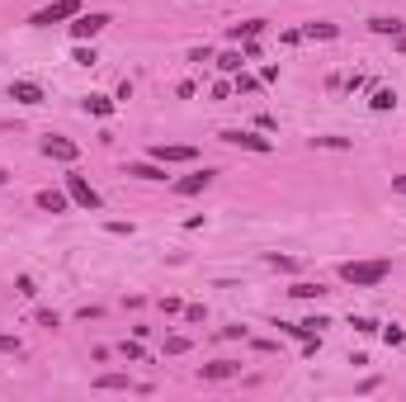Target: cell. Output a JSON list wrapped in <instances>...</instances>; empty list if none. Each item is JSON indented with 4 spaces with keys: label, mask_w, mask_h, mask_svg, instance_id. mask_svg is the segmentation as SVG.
Instances as JSON below:
<instances>
[{
    "label": "cell",
    "mask_w": 406,
    "mask_h": 402,
    "mask_svg": "<svg viewBox=\"0 0 406 402\" xmlns=\"http://www.w3.org/2000/svg\"><path fill=\"white\" fill-rule=\"evenodd\" d=\"M335 34H340L335 24H303V38H321V43H331Z\"/></svg>",
    "instance_id": "e0dca14e"
},
{
    "label": "cell",
    "mask_w": 406,
    "mask_h": 402,
    "mask_svg": "<svg viewBox=\"0 0 406 402\" xmlns=\"http://www.w3.org/2000/svg\"><path fill=\"white\" fill-rule=\"evenodd\" d=\"M95 388H104V393H128V388H137V383L128 379V374H99Z\"/></svg>",
    "instance_id": "5bb4252c"
},
{
    "label": "cell",
    "mask_w": 406,
    "mask_h": 402,
    "mask_svg": "<svg viewBox=\"0 0 406 402\" xmlns=\"http://www.w3.org/2000/svg\"><path fill=\"white\" fill-rule=\"evenodd\" d=\"M354 331H364V336H373V331H378V322H373V317H354Z\"/></svg>",
    "instance_id": "4316f807"
},
{
    "label": "cell",
    "mask_w": 406,
    "mask_h": 402,
    "mask_svg": "<svg viewBox=\"0 0 406 402\" xmlns=\"http://www.w3.org/2000/svg\"><path fill=\"white\" fill-rule=\"evenodd\" d=\"M383 341H387V345H402L406 331H402V326H383Z\"/></svg>",
    "instance_id": "484cf974"
},
{
    "label": "cell",
    "mask_w": 406,
    "mask_h": 402,
    "mask_svg": "<svg viewBox=\"0 0 406 402\" xmlns=\"http://www.w3.org/2000/svg\"><path fill=\"white\" fill-rule=\"evenodd\" d=\"M128 175H137V180H147V185H161L166 180V166H161V161H133Z\"/></svg>",
    "instance_id": "8fae6325"
},
{
    "label": "cell",
    "mask_w": 406,
    "mask_h": 402,
    "mask_svg": "<svg viewBox=\"0 0 406 402\" xmlns=\"http://www.w3.org/2000/svg\"><path fill=\"white\" fill-rule=\"evenodd\" d=\"M289 294H293V299H326V289H321V284H307V280H303V284H293Z\"/></svg>",
    "instance_id": "ffe728a7"
},
{
    "label": "cell",
    "mask_w": 406,
    "mask_h": 402,
    "mask_svg": "<svg viewBox=\"0 0 406 402\" xmlns=\"http://www.w3.org/2000/svg\"><path fill=\"white\" fill-rule=\"evenodd\" d=\"M5 180H10V175H5V171H0V185H5Z\"/></svg>",
    "instance_id": "d6a6232c"
},
{
    "label": "cell",
    "mask_w": 406,
    "mask_h": 402,
    "mask_svg": "<svg viewBox=\"0 0 406 402\" xmlns=\"http://www.w3.org/2000/svg\"><path fill=\"white\" fill-rule=\"evenodd\" d=\"M189 336H180V331H175V336H166V355H189Z\"/></svg>",
    "instance_id": "44dd1931"
},
{
    "label": "cell",
    "mask_w": 406,
    "mask_h": 402,
    "mask_svg": "<svg viewBox=\"0 0 406 402\" xmlns=\"http://www.w3.org/2000/svg\"><path fill=\"white\" fill-rule=\"evenodd\" d=\"M217 138L227 142V147H241V152H260V157H265V152H274V142H270V138H260V133H246V128H222Z\"/></svg>",
    "instance_id": "277c9868"
},
{
    "label": "cell",
    "mask_w": 406,
    "mask_h": 402,
    "mask_svg": "<svg viewBox=\"0 0 406 402\" xmlns=\"http://www.w3.org/2000/svg\"><path fill=\"white\" fill-rule=\"evenodd\" d=\"M373 114H387V109H392V104H397V95H392V90H387V85H378V90H373Z\"/></svg>",
    "instance_id": "ac0fdd59"
},
{
    "label": "cell",
    "mask_w": 406,
    "mask_h": 402,
    "mask_svg": "<svg viewBox=\"0 0 406 402\" xmlns=\"http://www.w3.org/2000/svg\"><path fill=\"white\" fill-rule=\"evenodd\" d=\"M312 147H326V152H345V138H312Z\"/></svg>",
    "instance_id": "603a6c76"
},
{
    "label": "cell",
    "mask_w": 406,
    "mask_h": 402,
    "mask_svg": "<svg viewBox=\"0 0 406 402\" xmlns=\"http://www.w3.org/2000/svg\"><path fill=\"white\" fill-rule=\"evenodd\" d=\"M38 326H48V331H52V326H61V317L52 313V308H38Z\"/></svg>",
    "instance_id": "cb8c5ba5"
},
{
    "label": "cell",
    "mask_w": 406,
    "mask_h": 402,
    "mask_svg": "<svg viewBox=\"0 0 406 402\" xmlns=\"http://www.w3.org/2000/svg\"><path fill=\"white\" fill-rule=\"evenodd\" d=\"M368 29H373V34H383V38H397V34H406V24H402V20H387V15L368 20Z\"/></svg>",
    "instance_id": "9a60e30c"
},
{
    "label": "cell",
    "mask_w": 406,
    "mask_h": 402,
    "mask_svg": "<svg viewBox=\"0 0 406 402\" xmlns=\"http://www.w3.org/2000/svg\"><path fill=\"white\" fill-rule=\"evenodd\" d=\"M392 189H397V194H406V175H392Z\"/></svg>",
    "instance_id": "4dcf8cb0"
},
{
    "label": "cell",
    "mask_w": 406,
    "mask_h": 402,
    "mask_svg": "<svg viewBox=\"0 0 406 402\" xmlns=\"http://www.w3.org/2000/svg\"><path fill=\"white\" fill-rule=\"evenodd\" d=\"M232 90H241V95H255V90H260V80L246 76V71H236V85H232Z\"/></svg>",
    "instance_id": "7402d4cb"
},
{
    "label": "cell",
    "mask_w": 406,
    "mask_h": 402,
    "mask_svg": "<svg viewBox=\"0 0 406 402\" xmlns=\"http://www.w3.org/2000/svg\"><path fill=\"white\" fill-rule=\"evenodd\" d=\"M10 100H20V104H43V85H38V80H10Z\"/></svg>",
    "instance_id": "30bf717a"
},
{
    "label": "cell",
    "mask_w": 406,
    "mask_h": 402,
    "mask_svg": "<svg viewBox=\"0 0 406 402\" xmlns=\"http://www.w3.org/2000/svg\"><path fill=\"white\" fill-rule=\"evenodd\" d=\"M265 34V20H241V24H232V43H255Z\"/></svg>",
    "instance_id": "4fadbf2b"
},
{
    "label": "cell",
    "mask_w": 406,
    "mask_h": 402,
    "mask_svg": "<svg viewBox=\"0 0 406 402\" xmlns=\"http://www.w3.org/2000/svg\"><path fill=\"white\" fill-rule=\"evenodd\" d=\"M118 350H123L128 360H142V345H137V341H123V345H118Z\"/></svg>",
    "instance_id": "f1b7e54d"
},
{
    "label": "cell",
    "mask_w": 406,
    "mask_h": 402,
    "mask_svg": "<svg viewBox=\"0 0 406 402\" xmlns=\"http://www.w3.org/2000/svg\"><path fill=\"white\" fill-rule=\"evenodd\" d=\"M208 185H213V171H194V175H184V180H175V194L189 199V194H203Z\"/></svg>",
    "instance_id": "9c48e42d"
},
{
    "label": "cell",
    "mask_w": 406,
    "mask_h": 402,
    "mask_svg": "<svg viewBox=\"0 0 406 402\" xmlns=\"http://www.w3.org/2000/svg\"><path fill=\"white\" fill-rule=\"evenodd\" d=\"M387 270H392L387 261H345L340 265V280L354 284V289H378L387 280Z\"/></svg>",
    "instance_id": "6da1fadb"
},
{
    "label": "cell",
    "mask_w": 406,
    "mask_h": 402,
    "mask_svg": "<svg viewBox=\"0 0 406 402\" xmlns=\"http://www.w3.org/2000/svg\"><path fill=\"white\" fill-rule=\"evenodd\" d=\"M104 24H109V15H99V10H95V15H76V24H71V38H80V43L95 38Z\"/></svg>",
    "instance_id": "ba28073f"
},
{
    "label": "cell",
    "mask_w": 406,
    "mask_h": 402,
    "mask_svg": "<svg viewBox=\"0 0 406 402\" xmlns=\"http://www.w3.org/2000/svg\"><path fill=\"white\" fill-rule=\"evenodd\" d=\"M194 157L198 152H194L189 142H171V147L161 142V147H152V161H161V166H180V161H194Z\"/></svg>",
    "instance_id": "8992f818"
},
{
    "label": "cell",
    "mask_w": 406,
    "mask_h": 402,
    "mask_svg": "<svg viewBox=\"0 0 406 402\" xmlns=\"http://www.w3.org/2000/svg\"><path fill=\"white\" fill-rule=\"evenodd\" d=\"M397 52H406V34H397Z\"/></svg>",
    "instance_id": "1f68e13d"
},
{
    "label": "cell",
    "mask_w": 406,
    "mask_h": 402,
    "mask_svg": "<svg viewBox=\"0 0 406 402\" xmlns=\"http://www.w3.org/2000/svg\"><path fill=\"white\" fill-rule=\"evenodd\" d=\"M0 350H5V355H24V345L15 341V336H5V331H0Z\"/></svg>",
    "instance_id": "d4e9b609"
},
{
    "label": "cell",
    "mask_w": 406,
    "mask_h": 402,
    "mask_svg": "<svg viewBox=\"0 0 406 402\" xmlns=\"http://www.w3.org/2000/svg\"><path fill=\"white\" fill-rule=\"evenodd\" d=\"M80 15V0H52V5H43L38 15H34V29H52V24H61V20H76Z\"/></svg>",
    "instance_id": "7a4b0ae2"
},
{
    "label": "cell",
    "mask_w": 406,
    "mask_h": 402,
    "mask_svg": "<svg viewBox=\"0 0 406 402\" xmlns=\"http://www.w3.org/2000/svg\"><path fill=\"white\" fill-rule=\"evenodd\" d=\"M241 62H246V52H222V57H217V66H222V71H227V76H236V71H241Z\"/></svg>",
    "instance_id": "d6986e66"
},
{
    "label": "cell",
    "mask_w": 406,
    "mask_h": 402,
    "mask_svg": "<svg viewBox=\"0 0 406 402\" xmlns=\"http://www.w3.org/2000/svg\"><path fill=\"white\" fill-rule=\"evenodd\" d=\"M38 152H43L48 161H76V157H80L76 142H71V138H57V133H48V138L38 142Z\"/></svg>",
    "instance_id": "5b68a950"
},
{
    "label": "cell",
    "mask_w": 406,
    "mask_h": 402,
    "mask_svg": "<svg viewBox=\"0 0 406 402\" xmlns=\"http://www.w3.org/2000/svg\"><path fill=\"white\" fill-rule=\"evenodd\" d=\"M236 374H241V364H236V360H213V364L198 369V379H203V383H222V379H236Z\"/></svg>",
    "instance_id": "52a82bcc"
},
{
    "label": "cell",
    "mask_w": 406,
    "mask_h": 402,
    "mask_svg": "<svg viewBox=\"0 0 406 402\" xmlns=\"http://www.w3.org/2000/svg\"><path fill=\"white\" fill-rule=\"evenodd\" d=\"M38 208L43 213H66V208H71V194H61V189H38Z\"/></svg>",
    "instance_id": "7c38bea8"
},
{
    "label": "cell",
    "mask_w": 406,
    "mask_h": 402,
    "mask_svg": "<svg viewBox=\"0 0 406 402\" xmlns=\"http://www.w3.org/2000/svg\"><path fill=\"white\" fill-rule=\"evenodd\" d=\"M66 194H71V203H80V208H90V213H99V208H104V199H99V189H95L90 180H85V175H76V171L66 175Z\"/></svg>",
    "instance_id": "3957f363"
},
{
    "label": "cell",
    "mask_w": 406,
    "mask_h": 402,
    "mask_svg": "<svg viewBox=\"0 0 406 402\" xmlns=\"http://www.w3.org/2000/svg\"><path fill=\"white\" fill-rule=\"evenodd\" d=\"M85 114H95V119H109V114H114V100H109V95H85Z\"/></svg>",
    "instance_id": "2e32d148"
},
{
    "label": "cell",
    "mask_w": 406,
    "mask_h": 402,
    "mask_svg": "<svg viewBox=\"0 0 406 402\" xmlns=\"http://www.w3.org/2000/svg\"><path fill=\"white\" fill-rule=\"evenodd\" d=\"M303 326H307L312 336H321V326H331V322H326V317H307V322H303Z\"/></svg>",
    "instance_id": "f546056e"
},
{
    "label": "cell",
    "mask_w": 406,
    "mask_h": 402,
    "mask_svg": "<svg viewBox=\"0 0 406 402\" xmlns=\"http://www.w3.org/2000/svg\"><path fill=\"white\" fill-rule=\"evenodd\" d=\"M270 265H274V270H298V261H293V256H270Z\"/></svg>",
    "instance_id": "83f0119b"
}]
</instances>
